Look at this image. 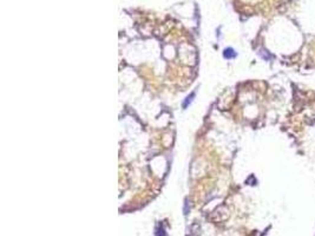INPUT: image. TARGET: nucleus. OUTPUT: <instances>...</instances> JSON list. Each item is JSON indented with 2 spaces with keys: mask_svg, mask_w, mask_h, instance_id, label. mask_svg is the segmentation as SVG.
I'll use <instances>...</instances> for the list:
<instances>
[{
  "mask_svg": "<svg viewBox=\"0 0 315 236\" xmlns=\"http://www.w3.org/2000/svg\"><path fill=\"white\" fill-rule=\"evenodd\" d=\"M224 57H225L227 59L235 58V57H236V52H234L232 48H225V50H224Z\"/></svg>",
  "mask_w": 315,
  "mask_h": 236,
  "instance_id": "obj_1",
  "label": "nucleus"
},
{
  "mask_svg": "<svg viewBox=\"0 0 315 236\" xmlns=\"http://www.w3.org/2000/svg\"><path fill=\"white\" fill-rule=\"evenodd\" d=\"M194 96H195V95H194V93H191V95H190V97H188V98H186V100H185L184 104H183V107H186L188 103H190V102H191V98L194 97Z\"/></svg>",
  "mask_w": 315,
  "mask_h": 236,
  "instance_id": "obj_2",
  "label": "nucleus"
}]
</instances>
